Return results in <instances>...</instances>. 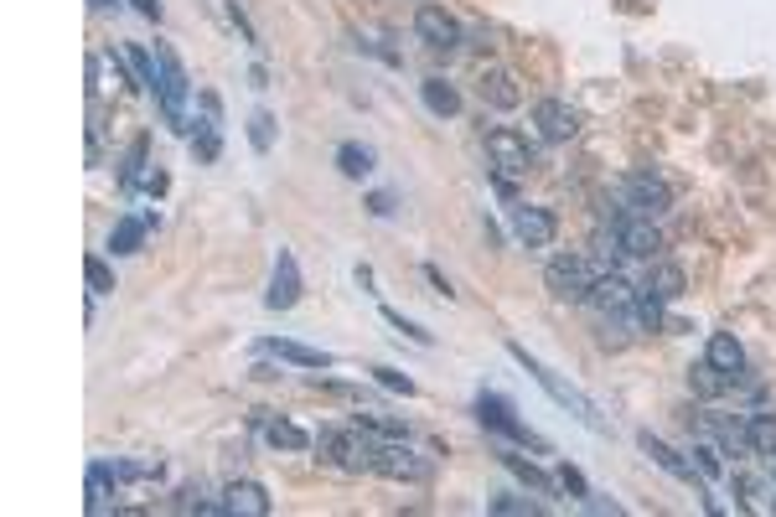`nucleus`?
I'll return each instance as SVG.
<instances>
[{"mask_svg": "<svg viewBox=\"0 0 776 517\" xmlns=\"http://www.w3.org/2000/svg\"><path fill=\"white\" fill-rule=\"evenodd\" d=\"M497 461H502L507 471H513V476H518V481L528 486V492H539V497H554V486H559V481H554V476H544V471L533 466V461H523L518 450H497Z\"/></svg>", "mask_w": 776, "mask_h": 517, "instance_id": "nucleus-18", "label": "nucleus"}, {"mask_svg": "<svg viewBox=\"0 0 776 517\" xmlns=\"http://www.w3.org/2000/svg\"><path fill=\"white\" fill-rule=\"evenodd\" d=\"M704 357L714 362V368H720L725 378H735L740 368H745V352H740V342L730 337V331H714L709 337V347H704Z\"/></svg>", "mask_w": 776, "mask_h": 517, "instance_id": "nucleus-20", "label": "nucleus"}, {"mask_svg": "<svg viewBox=\"0 0 776 517\" xmlns=\"http://www.w3.org/2000/svg\"><path fill=\"white\" fill-rule=\"evenodd\" d=\"M621 202L632 207V218H658V212L673 207V192H668V181H663V176L632 171V176L621 181Z\"/></svg>", "mask_w": 776, "mask_h": 517, "instance_id": "nucleus-6", "label": "nucleus"}, {"mask_svg": "<svg viewBox=\"0 0 776 517\" xmlns=\"http://www.w3.org/2000/svg\"><path fill=\"white\" fill-rule=\"evenodd\" d=\"M259 352L290 362V368H332V362H337L332 352H316V347H306V342H259Z\"/></svg>", "mask_w": 776, "mask_h": 517, "instance_id": "nucleus-17", "label": "nucleus"}, {"mask_svg": "<svg viewBox=\"0 0 776 517\" xmlns=\"http://www.w3.org/2000/svg\"><path fill=\"white\" fill-rule=\"evenodd\" d=\"M151 228H156V212H130V218H119L114 233H109V254L114 259L140 254V243H145V233H151Z\"/></svg>", "mask_w": 776, "mask_h": 517, "instance_id": "nucleus-15", "label": "nucleus"}, {"mask_svg": "<svg viewBox=\"0 0 776 517\" xmlns=\"http://www.w3.org/2000/svg\"><path fill=\"white\" fill-rule=\"evenodd\" d=\"M595 280H601V269H595L590 259H575V254H559V259H549V269H544V285H549V295H559V300H590Z\"/></svg>", "mask_w": 776, "mask_h": 517, "instance_id": "nucleus-5", "label": "nucleus"}, {"mask_svg": "<svg viewBox=\"0 0 776 517\" xmlns=\"http://www.w3.org/2000/svg\"><path fill=\"white\" fill-rule=\"evenodd\" d=\"M745 445L756 455H776V414H751L745 419Z\"/></svg>", "mask_w": 776, "mask_h": 517, "instance_id": "nucleus-29", "label": "nucleus"}, {"mask_svg": "<svg viewBox=\"0 0 776 517\" xmlns=\"http://www.w3.org/2000/svg\"><path fill=\"white\" fill-rule=\"evenodd\" d=\"M704 430L720 435L725 450H751V445H745V424H735V419H725V414H704Z\"/></svg>", "mask_w": 776, "mask_h": 517, "instance_id": "nucleus-31", "label": "nucleus"}, {"mask_svg": "<svg viewBox=\"0 0 776 517\" xmlns=\"http://www.w3.org/2000/svg\"><path fill=\"white\" fill-rule=\"evenodd\" d=\"M616 249L632 254V259H658L663 254V233L652 228V218H626L616 228Z\"/></svg>", "mask_w": 776, "mask_h": 517, "instance_id": "nucleus-13", "label": "nucleus"}, {"mask_svg": "<svg viewBox=\"0 0 776 517\" xmlns=\"http://www.w3.org/2000/svg\"><path fill=\"white\" fill-rule=\"evenodd\" d=\"M114 466L109 461H94V466H88V512H94V517H104L109 512V497H114Z\"/></svg>", "mask_w": 776, "mask_h": 517, "instance_id": "nucleus-22", "label": "nucleus"}, {"mask_svg": "<svg viewBox=\"0 0 776 517\" xmlns=\"http://www.w3.org/2000/svg\"><path fill=\"white\" fill-rule=\"evenodd\" d=\"M119 52H125V63H130V78H135V88H156L161 68H156V57H151V52H145L140 42H125Z\"/></svg>", "mask_w": 776, "mask_h": 517, "instance_id": "nucleus-26", "label": "nucleus"}, {"mask_svg": "<svg viewBox=\"0 0 776 517\" xmlns=\"http://www.w3.org/2000/svg\"><path fill=\"white\" fill-rule=\"evenodd\" d=\"M683 285H689V280H683V269H678V264H658V269L647 275V285H642V290H652L658 300H678V295H683Z\"/></svg>", "mask_w": 776, "mask_h": 517, "instance_id": "nucleus-30", "label": "nucleus"}, {"mask_svg": "<svg viewBox=\"0 0 776 517\" xmlns=\"http://www.w3.org/2000/svg\"><path fill=\"white\" fill-rule=\"evenodd\" d=\"M264 440H270L275 450H306L311 445V435L290 419H264Z\"/></svg>", "mask_w": 776, "mask_h": 517, "instance_id": "nucleus-28", "label": "nucleus"}, {"mask_svg": "<svg viewBox=\"0 0 776 517\" xmlns=\"http://www.w3.org/2000/svg\"><path fill=\"white\" fill-rule=\"evenodd\" d=\"M507 352H513V357L523 362V368H528L533 378H539V388L549 393V399H554L559 409H570V414H575V419L585 424V430H606V419H601V409H595V404L585 399V393H580L575 383H564V378H559L554 368H544V362H539V357H533V352H528L523 342H507Z\"/></svg>", "mask_w": 776, "mask_h": 517, "instance_id": "nucleus-1", "label": "nucleus"}, {"mask_svg": "<svg viewBox=\"0 0 776 517\" xmlns=\"http://www.w3.org/2000/svg\"><path fill=\"white\" fill-rule=\"evenodd\" d=\"M383 321H388V326H394V331H404V337H409V342H420V347H430V331H425V326H414V321H404L399 311H383Z\"/></svg>", "mask_w": 776, "mask_h": 517, "instance_id": "nucleus-36", "label": "nucleus"}, {"mask_svg": "<svg viewBox=\"0 0 776 517\" xmlns=\"http://www.w3.org/2000/svg\"><path fill=\"white\" fill-rule=\"evenodd\" d=\"M487 161L497 176H528L533 171V145L518 130H487Z\"/></svg>", "mask_w": 776, "mask_h": 517, "instance_id": "nucleus-7", "label": "nucleus"}, {"mask_svg": "<svg viewBox=\"0 0 776 517\" xmlns=\"http://www.w3.org/2000/svg\"><path fill=\"white\" fill-rule=\"evenodd\" d=\"M513 233L528 243V249H544V243H554L559 223L549 207H528V202H513Z\"/></svg>", "mask_w": 776, "mask_h": 517, "instance_id": "nucleus-12", "label": "nucleus"}, {"mask_svg": "<svg viewBox=\"0 0 776 517\" xmlns=\"http://www.w3.org/2000/svg\"><path fill=\"white\" fill-rule=\"evenodd\" d=\"M311 445L321 461H332L342 471H373V461H378V440L357 435V430H321Z\"/></svg>", "mask_w": 776, "mask_h": 517, "instance_id": "nucleus-2", "label": "nucleus"}, {"mask_svg": "<svg viewBox=\"0 0 776 517\" xmlns=\"http://www.w3.org/2000/svg\"><path fill=\"white\" fill-rule=\"evenodd\" d=\"M425 280H430V285H435L440 295H451V280H445V275H440V269H435V264H425Z\"/></svg>", "mask_w": 776, "mask_h": 517, "instance_id": "nucleus-42", "label": "nucleus"}, {"mask_svg": "<svg viewBox=\"0 0 776 517\" xmlns=\"http://www.w3.org/2000/svg\"><path fill=\"white\" fill-rule=\"evenodd\" d=\"M632 300H637V290L626 285L616 269H601V280H595V290H590V306L606 311V316H632Z\"/></svg>", "mask_w": 776, "mask_h": 517, "instance_id": "nucleus-14", "label": "nucleus"}, {"mask_svg": "<svg viewBox=\"0 0 776 517\" xmlns=\"http://www.w3.org/2000/svg\"><path fill=\"white\" fill-rule=\"evenodd\" d=\"M130 6H135L145 21H161V0H130Z\"/></svg>", "mask_w": 776, "mask_h": 517, "instance_id": "nucleus-40", "label": "nucleus"}, {"mask_svg": "<svg viewBox=\"0 0 776 517\" xmlns=\"http://www.w3.org/2000/svg\"><path fill=\"white\" fill-rule=\"evenodd\" d=\"M373 150L368 145H357V140H347V145H337V166H342V176L347 181H363V176H373Z\"/></svg>", "mask_w": 776, "mask_h": 517, "instance_id": "nucleus-25", "label": "nucleus"}, {"mask_svg": "<svg viewBox=\"0 0 776 517\" xmlns=\"http://www.w3.org/2000/svg\"><path fill=\"white\" fill-rule=\"evenodd\" d=\"M420 94H425V109L430 114H440V119H451V114H461V94L445 78H425L420 83Z\"/></svg>", "mask_w": 776, "mask_h": 517, "instance_id": "nucleus-24", "label": "nucleus"}, {"mask_svg": "<svg viewBox=\"0 0 776 517\" xmlns=\"http://www.w3.org/2000/svg\"><path fill=\"white\" fill-rule=\"evenodd\" d=\"M83 280H88V290H94V295H109L114 290V269L94 254V259H83Z\"/></svg>", "mask_w": 776, "mask_h": 517, "instance_id": "nucleus-33", "label": "nucleus"}, {"mask_svg": "<svg viewBox=\"0 0 776 517\" xmlns=\"http://www.w3.org/2000/svg\"><path fill=\"white\" fill-rule=\"evenodd\" d=\"M533 130L549 145H564L580 135V109H570L564 99H544V104H533Z\"/></svg>", "mask_w": 776, "mask_h": 517, "instance_id": "nucleus-9", "label": "nucleus"}, {"mask_svg": "<svg viewBox=\"0 0 776 517\" xmlns=\"http://www.w3.org/2000/svg\"><path fill=\"white\" fill-rule=\"evenodd\" d=\"M373 378H378L383 388H394V393H404V399H409V393H414V378H404V373H394V368H373Z\"/></svg>", "mask_w": 776, "mask_h": 517, "instance_id": "nucleus-38", "label": "nucleus"}, {"mask_svg": "<svg viewBox=\"0 0 776 517\" xmlns=\"http://www.w3.org/2000/svg\"><path fill=\"white\" fill-rule=\"evenodd\" d=\"M249 140H254V150H270L275 145V114L270 109H254L249 114Z\"/></svg>", "mask_w": 776, "mask_h": 517, "instance_id": "nucleus-32", "label": "nucleus"}, {"mask_svg": "<svg viewBox=\"0 0 776 517\" xmlns=\"http://www.w3.org/2000/svg\"><path fill=\"white\" fill-rule=\"evenodd\" d=\"M637 445H642V450H647V455H652V461H658L668 476H678V481H699V476H694V461H683V455H678L673 445H663L658 435H637Z\"/></svg>", "mask_w": 776, "mask_h": 517, "instance_id": "nucleus-19", "label": "nucleus"}, {"mask_svg": "<svg viewBox=\"0 0 776 517\" xmlns=\"http://www.w3.org/2000/svg\"><path fill=\"white\" fill-rule=\"evenodd\" d=\"M166 187H171L166 171H151V176H145V192H151V197H166Z\"/></svg>", "mask_w": 776, "mask_h": 517, "instance_id": "nucleus-39", "label": "nucleus"}, {"mask_svg": "<svg viewBox=\"0 0 776 517\" xmlns=\"http://www.w3.org/2000/svg\"><path fill=\"white\" fill-rule=\"evenodd\" d=\"M373 471H378V476H388V481H425V476H430V466H425L409 445H399V440H394V445H378Z\"/></svg>", "mask_w": 776, "mask_h": 517, "instance_id": "nucleus-11", "label": "nucleus"}, {"mask_svg": "<svg viewBox=\"0 0 776 517\" xmlns=\"http://www.w3.org/2000/svg\"><path fill=\"white\" fill-rule=\"evenodd\" d=\"M156 68H161L156 94H161V109H166V119H171V130H187V94H192V78H187L182 63H176L171 47H156Z\"/></svg>", "mask_w": 776, "mask_h": 517, "instance_id": "nucleus-3", "label": "nucleus"}, {"mask_svg": "<svg viewBox=\"0 0 776 517\" xmlns=\"http://www.w3.org/2000/svg\"><path fill=\"white\" fill-rule=\"evenodd\" d=\"M689 388L699 393V399H720V393L730 388V378H725V373L704 357V362H694V368H689Z\"/></svg>", "mask_w": 776, "mask_h": 517, "instance_id": "nucleus-27", "label": "nucleus"}, {"mask_svg": "<svg viewBox=\"0 0 776 517\" xmlns=\"http://www.w3.org/2000/svg\"><path fill=\"white\" fill-rule=\"evenodd\" d=\"M482 99L492 104V109H518V78L513 73H502V68H492L487 78H482Z\"/></svg>", "mask_w": 776, "mask_h": 517, "instance_id": "nucleus-23", "label": "nucleus"}, {"mask_svg": "<svg viewBox=\"0 0 776 517\" xmlns=\"http://www.w3.org/2000/svg\"><path fill=\"white\" fill-rule=\"evenodd\" d=\"M88 6H109V0H88Z\"/></svg>", "mask_w": 776, "mask_h": 517, "instance_id": "nucleus-43", "label": "nucleus"}, {"mask_svg": "<svg viewBox=\"0 0 776 517\" xmlns=\"http://www.w3.org/2000/svg\"><path fill=\"white\" fill-rule=\"evenodd\" d=\"M295 300H301V264H295L290 249L275 254V275H270V295H264V306L270 311H290Z\"/></svg>", "mask_w": 776, "mask_h": 517, "instance_id": "nucleus-10", "label": "nucleus"}, {"mask_svg": "<svg viewBox=\"0 0 776 517\" xmlns=\"http://www.w3.org/2000/svg\"><path fill=\"white\" fill-rule=\"evenodd\" d=\"M771 476H776V471H771Z\"/></svg>", "mask_w": 776, "mask_h": 517, "instance_id": "nucleus-44", "label": "nucleus"}, {"mask_svg": "<svg viewBox=\"0 0 776 517\" xmlns=\"http://www.w3.org/2000/svg\"><path fill=\"white\" fill-rule=\"evenodd\" d=\"M554 481H559V492H570L575 502H585V497H590V486H585V476H580L575 466H554Z\"/></svg>", "mask_w": 776, "mask_h": 517, "instance_id": "nucleus-35", "label": "nucleus"}, {"mask_svg": "<svg viewBox=\"0 0 776 517\" xmlns=\"http://www.w3.org/2000/svg\"><path fill=\"white\" fill-rule=\"evenodd\" d=\"M145 156H151V135H135L130 150H125V161H119V187H125V192L145 187Z\"/></svg>", "mask_w": 776, "mask_h": 517, "instance_id": "nucleus-21", "label": "nucleus"}, {"mask_svg": "<svg viewBox=\"0 0 776 517\" xmlns=\"http://www.w3.org/2000/svg\"><path fill=\"white\" fill-rule=\"evenodd\" d=\"M223 512L233 517H270V492L259 481H233L223 492Z\"/></svg>", "mask_w": 776, "mask_h": 517, "instance_id": "nucleus-16", "label": "nucleus"}, {"mask_svg": "<svg viewBox=\"0 0 776 517\" xmlns=\"http://www.w3.org/2000/svg\"><path fill=\"white\" fill-rule=\"evenodd\" d=\"M414 37L435 52H451V47H461V21L445 6H420L414 11Z\"/></svg>", "mask_w": 776, "mask_h": 517, "instance_id": "nucleus-8", "label": "nucleus"}, {"mask_svg": "<svg viewBox=\"0 0 776 517\" xmlns=\"http://www.w3.org/2000/svg\"><path fill=\"white\" fill-rule=\"evenodd\" d=\"M487 512H497V517H539V502H528V497H492Z\"/></svg>", "mask_w": 776, "mask_h": 517, "instance_id": "nucleus-34", "label": "nucleus"}, {"mask_svg": "<svg viewBox=\"0 0 776 517\" xmlns=\"http://www.w3.org/2000/svg\"><path fill=\"white\" fill-rule=\"evenodd\" d=\"M689 455H694L699 476H720V471H725V466H720V450H714V445H694Z\"/></svg>", "mask_w": 776, "mask_h": 517, "instance_id": "nucleus-37", "label": "nucleus"}, {"mask_svg": "<svg viewBox=\"0 0 776 517\" xmlns=\"http://www.w3.org/2000/svg\"><path fill=\"white\" fill-rule=\"evenodd\" d=\"M368 207L378 212V218H388V212H394V197H388V192H373V197H368Z\"/></svg>", "mask_w": 776, "mask_h": 517, "instance_id": "nucleus-41", "label": "nucleus"}, {"mask_svg": "<svg viewBox=\"0 0 776 517\" xmlns=\"http://www.w3.org/2000/svg\"><path fill=\"white\" fill-rule=\"evenodd\" d=\"M476 419H482L487 430L507 435L513 445H528V450H549V440H544V435H533L528 424L513 414V404H507L502 393H476Z\"/></svg>", "mask_w": 776, "mask_h": 517, "instance_id": "nucleus-4", "label": "nucleus"}]
</instances>
